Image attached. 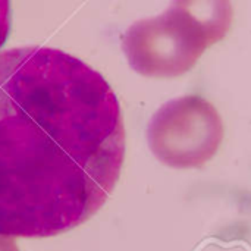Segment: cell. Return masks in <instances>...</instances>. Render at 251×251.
Wrapping results in <instances>:
<instances>
[{"mask_svg":"<svg viewBox=\"0 0 251 251\" xmlns=\"http://www.w3.org/2000/svg\"><path fill=\"white\" fill-rule=\"evenodd\" d=\"M10 32V0H0V47Z\"/></svg>","mask_w":251,"mask_h":251,"instance_id":"obj_5","label":"cell"},{"mask_svg":"<svg viewBox=\"0 0 251 251\" xmlns=\"http://www.w3.org/2000/svg\"><path fill=\"white\" fill-rule=\"evenodd\" d=\"M125 157L119 101L82 60L50 47L0 51V234L44 238L97 213Z\"/></svg>","mask_w":251,"mask_h":251,"instance_id":"obj_1","label":"cell"},{"mask_svg":"<svg viewBox=\"0 0 251 251\" xmlns=\"http://www.w3.org/2000/svg\"><path fill=\"white\" fill-rule=\"evenodd\" d=\"M0 251H19L13 237H7V235H1L0 234Z\"/></svg>","mask_w":251,"mask_h":251,"instance_id":"obj_6","label":"cell"},{"mask_svg":"<svg viewBox=\"0 0 251 251\" xmlns=\"http://www.w3.org/2000/svg\"><path fill=\"white\" fill-rule=\"evenodd\" d=\"M207 47L203 31L172 6L156 18L134 22L122 37L129 66L151 78H174L188 72Z\"/></svg>","mask_w":251,"mask_h":251,"instance_id":"obj_3","label":"cell"},{"mask_svg":"<svg viewBox=\"0 0 251 251\" xmlns=\"http://www.w3.org/2000/svg\"><path fill=\"white\" fill-rule=\"evenodd\" d=\"M172 7L184 12L203 31L209 46L221 41L232 24L231 0H174Z\"/></svg>","mask_w":251,"mask_h":251,"instance_id":"obj_4","label":"cell"},{"mask_svg":"<svg viewBox=\"0 0 251 251\" xmlns=\"http://www.w3.org/2000/svg\"><path fill=\"white\" fill-rule=\"evenodd\" d=\"M147 140L162 163L178 169L200 168L218 153L224 125L212 103L200 96H184L153 115Z\"/></svg>","mask_w":251,"mask_h":251,"instance_id":"obj_2","label":"cell"}]
</instances>
